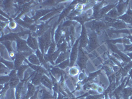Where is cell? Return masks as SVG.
Here are the masks:
<instances>
[{
	"mask_svg": "<svg viewBox=\"0 0 132 99\" xmlns=\"http://www.w3.org/2000/svg\"><path fill=\"white\" fill-rule=\"evenodd\" d=\"M131 79H132V75H131Z\"/></svg>",
	"mask_w": 132,
	"mask_h": 99,
	"instance_id": "cell-50",
	"label": "cell"
},
{
	"mask_svg": "<svg viewBox=\"0 0 132 99\" xmlns=\"http://www.w3.org/2000/svg\"><path fill=\"white\" fill-rule=\"evenodd\" d=\"M35 87L36 86L34 85L31 82H27V92L25 96L22 99H30L32 97L36 92Z\"/></svg>",
	"mask_w": 132,
	"mask_h": 99,
	"instance_id": "cell-11",
	"label": "cell"
},
{
	"mask_svg": "<svg viewBox=\"0 0 132 99\" xmlns=\"http://www.w3.org/2000/svg\"><path fill=\"white\" fill-rule=\"evenodd\" d=\"M15 41H16V51H17V52H29L32 50L29 48V46L27 45V41L21 38V37L17 38Z\"/></svg>",
	"mask_w": 132,
	"mask_h": 99,
	"instance_id": "cell-3",
	"label": "cell"
},
{
	"mask_svg": "<svg viewBox=\"0 0 132 99\" xmlns=\"http://www.w3.org/2000/svg\"><path fill=\"white\" fill-rule=\"evenodd\" d=\"M87 77H86V75L85 73L83 71H82V72H81L79 73V75L78 76V80L79 81H82V80L85 79V78H86Z\"/></svg>",
	"mask_w": 132,
	"mask_h": 99,
	"instance_id": "cell-43",
	"label": "cell"
},
{
	"mask_svg": "<svg viewBox=\"0 0 132 99\" xmlns=\"http://www.w3.org/2000/svg\"><path fill=\"white\" fill-rule=\"evenodd\" d=\"M38 95L40 99H54V95H52L50 92H48L44 88H41L38 91Z\"/></svg>",
	"mask_w": 132,
	"mask_h": 99,
	"instance_id": "cell-15",
	"label": "cell"
},
{
	"mask_svg": "<svg viewBox=\"0 0 132 99\" xmlns=\"http://www.w3.org/2000/svg\"><path fill=\"white\" fill-rule=\"evenodd\" d=\"M24 81L26 82L25 79L21 80L19 84L15 88V98H16V99H21V93H22V90H23V87H24Z\"/></svg>",
	"mask_w": 132,
	"mask_h": 99,
	"instance_id": "cell-18",
	"label": "cell"
},
{
	"mask_svg": "<svg viewBox=\"0 0 132 99\" xmlns=\"http://www.w3.org/2000/svg\"><path fill=\"white\" fill-rule=\"evenodd\" d=\"M104 96H105V98L104 99H110V97L109 96H108V94H105V93H104Z\"/></svg>",
	"mask_w": 132,
	"mask_h": 99,
	"instance_id": "cell-48",
	"label": "cell"
},
{
	"mask_svg": "<svg viewBox=\"0 0 132 99\" xmlns=\"http://www.w3.org/2000/svg\"><path fill=\"white\" fill-rule=\"evenodd\" d=\"M10 79H11L10 76H9V75H1V77H0V82H1V85H3L9 82Z\"/></svg>",
	"mask_w": 132,
	"mask_h": 99,
	"instance_id": "cell-36",
	"label": "cell"
},
{
	"mask_svg": "<svg viewBox=\"0 0 132 99\" xmlns=\"http://www.w3.org/2000/svg\"><path fill=\"white\" fill-rule=\"evenodd\" d=\"M116 7V4H108L106 7H104L101 9L100 13H99V18H101L104 15L110 12L112 9H114Z\"/></svg>",
	"mask_w": 132,
	"mask_h": 99,
	"instance_id": "cell-19",
	"label": "cell"
},
{
	"mask_svg": "<svg viewBox=\"0 0 132 99\" xmlns=\"http://www.w3.org/2000/svg\"><path fill=\"white\" fill-rule=\"evenodd\" d=\"M57 66L59 68L62 69V70H64V69H65L68 67L70 66V61H69V59H68V60H65L64 62H62V63H60V64L57 65Z\"/></svg>",
	"mask_w": 132,
	"mask_h": 99,
	"instance_id": "cell-33",
	"label": "cell"
},
{
	"mask_svg": "<svg viewBox=\"0 0 132 99\" xmlns=\"http://www.w3.org/2000/svg\"><path fill=\"white\" fill-rule=\"evenodd\" d=\"M41 84L50 90L53 89V82L46 75H43L41 78Z\"/></svg>",
	"mask_w": 132,
	"mask_h": 99,
	"instance_id": "cell-16",
	"label": "cell"
},
{
	"mask_svg": "<svg viewBox=\"0 0 132 99\" xmlns=\"http://www.w3.org/2000/svg\"><path fill=\"white\" fill-rule=\"evenodd\" d=\"M126 14L132 17V10L131 9H128V11H126Z\"/></svg>",
	"mask_w": 132,
	"mask_h": 99,
	"instance_id": "cell-46",
	"label": "cell"
},
{
	"mask_svg": "<svg viewBox=\"0 0 132 99\" xmlns=\"http://www.w3.org/2000/svg\"><path fill=\"white\" fill-rule=\"evenodd\" d=\"M1 63L4 64L9 70L12 71L15 69V63H14V62H10V61H8V60H5L3 57H1Z\"/></svg>",
	"mask_w": 132,
	"mask_h": 99,
	"instance_id": "cell-27",
	"label": "cell"
},
{
	"mask_svg": "<svg viewBox=\"0 0 132 99\" xmlns=\"http://www.w3.org/2000/svg\"><path fill=\"white\" fill-rule=\"evenodd\" d=\"M106 16H109V17H110V18L112 19H116L118 18L119 15L118 13V11L117 10H116V9L114 8V9H112L110 12H108V13L106 14Z\"/></svg>",
	"mask_w": 132,
	"mask_h": 99,
	"instance_id": "cell-31",
	"label": "cell"
},
{
	"mask_svg": "<svg viewBox=\"0 0 132 99\" xmlns=\"http://www.w3.org/2000/svg\"><path fill=\"white\" fill-rule=\"evenodd\" d=\"M55 9H40V10H38L36 11L35 15L32 19L35 21H36V20L39 19H42V17L46 16L47 14L50 12H52Z\"/></svg>",
	"mask_w": 132,
	"mask_h": 99,
	"instance_id": "cell-14",
	"label": "cell"
},
{
	"mask_svg": "<svg viewBox=\"0 0 132 99\" xmlns=\"http://www.w3.org/2000/svg\"><path fill=\"white\" fill-rule=\"evenodd\" d=\"M68 43L67 42V41H66L65 40H64L62 44H60V45L57 46V49L60 50L61 52H67L68 48H70L69 46H68Z\"/></svg>",
	"mask_w": 132,
	"mask_h": 99,
	"instance_id": "cell-30",
	"label": "cell"
},
{
	"mask_svg": "<svg viewBox=\"0 0 132 99\" xmlns=\"http://www.w3.org/2000/svg\"><path fill=\"white\" fill-rule=\"evenodd\" d=\"M27 43L29 48L32 50L36 51V50L39 49L38 41H37V38L35 36H32L31 35H29V36H28V38L27 40Z\"/></svg>",
	"mask_w": 132,
	"mask_h": 99,
	"instance_id": "cell-9",
	"label": "cell"
},
{
	"mask_svg": "<svg viewBox=\"0 0 132 99\" xmlns=\"http://www.w3.org/2000/svg\"><path fill=\"white\" fill-rule=\"evenodd\" d=\"M8 27H9V28L11 29V30H15V29L16 28V27H17V24H16V23L15 22V21H13V20H11V21L9 22Z\"/></svg>",
	"mask_w": 132,
	"mask_h": 99,
	"instance_id": "cell-39",
	"label": "cell"
},
{
	"mask_svg": "<svg viewBox=\"0 0 132 99\" xmlns=\"http://www.w3.org/2000/svg\"><path fill=\"white\" fill-rule=\"evenodd\" d=\"M27 59L26 56L23 54V52H16L15 54V58L14 60V63H15V69L17 70L20 66L22 65V63L24 60Z\"/></svg>",
	"mask_w": 132,
	"mask_h": 99,
	"instance_id": "cell-10",
	"label": "cell"
},
{
	"mask_svg": "<svg viewBox=\"0 0 132 99\" xmlns=\"http://www.w3.org/2000/svg\"><path fill=\"white\" fill-rule=\"evenodd\" d=\"M104 95V94H98L95 95H89L86 97V99H101V98H102Z\"/></svg>",
	"mask_w": 132,
	"mask_h": 99,
	"instance_id": "cell-38",
	"label": "cell"
},
{
	"mask_svg": "<svg viewBox=\"0 0 132 99\" xmlns=\"http://www.w3.org/2000/svg\"><path fill=\"white\" fill-rule=\"evenodd\" d=\"M122 96L123 99H129L131 96H132V88L131 87H127L123 89L122 92Z\"/></svg>",
	"mask_w": 132,
	"mask_h": 99,
	"instance_id": "cell-28",
	"label": "cell"
},
{
	"mask_svg": "<svg viewBox=\"0 0 132 99\" xmlns=\"http://www.w3.org/2000/svg\"><path fill=\"white\" fill-rule=\"evenodd\" d=\"M69 52H61L60 54L59 55L58 57L56 60V61L55 62V64L57 65L60 64V63H62V62H64L65 60H68V56H69Z\"/></svg>",
	"mask_w": 132,
	"mask_h": 99,
	"instance_id": "cell-22",
	"label": "cell"
},
{
	"mask_svg": "<svg viewBox=\"0 0 132 99\" xmlns=\"http://www.w3.org/2000/svg\"><path fill=\"white\" fill-rule=\"evenodd\" d=\"M1 44H2L5 46V48H6L7 51L9 53V55L13 60H15V52H14L13 49L12 47V42L11 41H3V42H1Z\"/></svg>",
	"mask_w": 132,
	"mask_h": 99,
	"instance_id": "cell-12",
	"label": "cell"
},
{
	"mask_svg": "<svg viewBox=\"0 0 132 99\" xmlns=\"http://www.w3.org/2000/svg\"><path fill=\"white\" fill-rule=\"evenodd\" d=\"M75 10H77V11H79V13H81L83 9H84V5L82 3H78V4L76 5V6H75Z\"/></svg>",
	"mask_w": 132,
	"mask_h": 99,
	"instance_id": "cell-42",
	"label": "cell"
},
{
	"mask_svg": "<svg viewBox=\"0 0 132 99\" xmlns=\"http://www.w3.org/2000/svg\"><path fill=\"white\" fill-rule=\"evenodd\" d=\"M109 26H111L116 29H126L127 27L126 23L120 21H116L114 23H109Z\"/></svg>",
	"mask_w": 132,
	"mask_h": 99,
	"instance_id": "cell-23",
	"label": "cell"
},
{
	"mask_svg": "<svg viewBox=\"0 0 132 99\" xmlns=\"http://www.w3.org/2000/svg\"><path fill=\"white\" fill-rule=\"evenodd\" d=\"M126 55H127L128 56H129V57L131 59V60H132V52L128 53V54H126Z\"/></svg>",
	"mask_w": 132,
	"mask_h": 99,
	"instance_id": "cell-47",
	"label": "cell"
},
{
	"mask_svg": "<svg viewBox=\"0 0 132 99\" xmlns=\"http://www.w3.org/2000/svg\"><path fill=\"white\" fill-rule=\"evenodd\" d=\"M91 19L89 18V16L87 15L86 13L84 14H81V15H78V16H76L75 17H74L73 20H75V21H78L81 24V25L84 24V23H85L86 21H88L89 20H90Z\"/></svg>",
	"mask_w": 132,
	"mask_h": 99,
	"instance_id": "cell-20",
	"label": "cell"
},
{
	"mask_svg": "<svg viewBox=\"0 0 132 99\" xmlns=\"http://www.w3.org/2000/svg\"><path fill=\"white\" fill-rule=\"evenodd\" d=\"M125 51L131 52H132V44H129V45H125Z\"/></svg>",
	"mask_w": 132,
	"mask_h": 99,
	"instance_id": "cell-44",
	"label": "cell"
},
{
	"mask_svg": "<svg viewBox=\"0 0 132 99\" xmlns=\"http://www.w3.org/2000/svg\"><path fill=\"white\" fill-rule=\"evenodd\" d=\"M74 24H75V23H74L73 21H71V20H67L65 22H64V23H63V24H62V28H65V27H71V26L73 25Z\"/></svg>",
	"mask_w": 132,
	"mask_h": 99,
	"instance_id": "cell-40",
	"label": "cell"
},
{
	"mask_svg": "<svg viewBox=\"0 0 132 99\" xmlns=\"http://www.w3.org/2000/svg\"><path fill=\"white\" fill-rule=\"evenodd\" d=\"M27 60H29V62L32 65H41V63L40 62L39 59L38 58L37 56L35 54H32L29 57H28Z\"/></svg>",
	"mask_w": 132,
	"mask_h": 99,
	"instance_id": "cell-24",
	"label": "cell"
},
{
	"mask_svg": "<svg viewBox=\"0 0 132 99\" xmlns=\"http://www.w3.org/2000/svg\"><path fill=\"white\" fill-rule=\"evenodd\" d=\"M89 57L87 56V54L83 50V49L79 48V54L77 60V64L79 67L80 70L81 71L84 70L86 68L87 63L89 60Z\"/></svg>",
	"mask_w": 132,
	"mask_h": 99,
	"instance_id": "cell-1",
	"label": "cell"
},
{
	"mask_svg": "<svg viewBox=\"0 0 132 99\" xmlns=\"http://www.w3.org/2000/svg\"><path fill=\"white\" fill-rule=\"evenodd\" d=\"M76 99H83V98H76Z\"/></svg>",
	"mask_w": 132,
	"mask_h": 99,
	"instance_id": "cell-49",
	"label": "cell"
},
{
	"mask_svg": "<svg viewBox=\"0 0 132 99\" xmlns=\"http://www.w3.org/2000/svg\"><path fill=\"white\" fill-rule=\"evenodd\" d=\"M79 38H77L70 52V56H69V61H70V67H73L74 63L77 62L79 54Z\"/></svg>",
	"mask_w": 132,
	"mask_h": 99,
	"instance_id": "cell-2",
	"label": "cell"
},
{
	"mask_svg": "<svg viewBox=\"0 0 132 99\" xmlns=\"http://www.w3.org/2000/svg\"><path fill=\"white\" fill-rule=\"evenodd\" d=\"M131 33H132V31H131Z\"/></svg>",
	"mask_w": 132,
	"mask_h": 99,
	"instance_id": "cell-51",
	"label": "cell"
},
{
	"mask_svg": "<svg viewBox=\"0 0 132 99\" xmlns=\"http://www.w3.org/2000/svg\"><path fill=\"white\" fill-rule=\"evenodd\" d=\"M118 19H120V20H123L124 22H126V23H130V24H132V17L131 16H129L127 14H124L123 15H121V16H118Z\"/></svg>",
	"mask_w": 132,
	"mask_h": 99,
	"instance_id": "cell-32",
	"label": "cell"
},
{
	"mask_svg": "<svg viewBox=\"0 0 132 99\" xmlns=\"http://www.w3.org/2000/svg\"><path fill=\"white\" fill-rule=\"evenodd\" d=\"M7 24V22H3V21H1V29H2V30H3V29L4 27H5Z\"/></svg>",
	"mask_w": 132,
	"mask_h": 99,
	"instance_id": "cell-45",
	"label": "cell"
},
{
	"mask_svg": "<svg viewBox=\"0 0 132 99\" xmlns=\"http://www.w3.org/2000/svg\"><path fill=\"white\" fill-rule=\"evenodd\" d=\"M24 62L27 63V64L29 65V66L30 67L31 69H32L33 70L35 71L36 73H38L42 74V75H48V70L46 69L42 65H32V63H30V62H29V60L26 59L24 60Z\"/></svg>",
	"mask_w": 132,
	"mask_h": 99,
	"instance_id": "cell-7",
	"label": "cell"
},
{
	"mask_svg": "<svg viewBox=\"0 0 132 99\" xmlns=\"http://www.w3.org/2000/svg\"><path fill=\"white\" fill-rule=\"evenodd\" d=\"M102 69H103V68H102L101 69H99V70L96 71H95V72L90 73H89V76L87 77V81H88V82H93V80L95 79L96 78L98 75H99L100 74H101V71H102Z\"/></svg>",
	"mask_w": 132,
	"mask_h": 99,
	"instance_id": "cell-29",
	"label": "cell"
},
{
	"mask_svg": "<svg viewBox=\"0 0 132 99\" xmlns=\"http://www.w3.org/2000/svg\"><path fill=\"white\" fill-rule=\"evenodd\" d=\"M42 75H43L38 73L35 71L33 72V73L32 74V79L30 80V82L35 86H39L41 84V78Z\"/></svg>",
	"mask_w": 132,
	"mask_h": 99,
	"instance_id": "cell-17",
	"label": "cell"
},
{
	"mask_svg": "<svg viewBox=\"0 0 132 99\" xmlns=\"http://www.w3.org/2000/svg\"><path fill=\"white\" fill-rule=\"evenodd\" d=\"M79 48H81L82 49L85 48L89 44V39H88V36H87V32L86 30V28L85 27V24L82 25V31H81V36L79 37Z\"/></svg>",
	"mask_w": 132,
	"mask_h": 99,
	"instance_id": "cell-5",
	"label": "cell"
},
{
	"mask_svg": "<svg viewBox=\"0 0 132 99\" xmlns=\"http://www.w3.org/2000/svg\"><path fill=\"white\" fill-rule=\"evenodd\" d=\"M9 75L10 76L11 78L9 82L10 89H15L19 84L21 80L17 76L16 69H13V70L11 71V72L9 74Z\"/></svg>",
	"mask_w": 132,
	"mask_h": 99,
	"instance_id": "cell-4",
	"label": "cell"
},
{
	"mask_svg": "<svg viewBox=\"0 0 132 99\" xmlns=\"http://www.w3.org/2000/svg\"><path fill=\"white\" fill-rule=\"evenodd\" d=\"M75 6H76V5H75V4H73V3H72L71 4L69 5L68 7L65 8V9L63 11V12L60 14L57 23H60V21H62L63 19L65 18L66 16H68V15H69V13L71 12V10H72V9H74V8L75 7Z\"/></svg>",
	"mask_w": 132,
	"mask_h": 99,
	"instance_id": "cell-13",
	"label": "cell"
},
{
	"mask_svg": "<svg viewBox=\"0 0 132 99\" xmlns=\"http://www.w3.org/2000/svg\"><path fill=\"white\" fill-rule=\"evenodd\" d=\"M79 73V69L76 67H71L69 69V74L71 76L74 77L77 75Z\"/></svg>",
	"mask_w": 132,
	"mask_h": 99,
	"instance_id": "cell-34",
	"label": "cell"
},
{
	"mask_svg": "<svg viewBox=\"0 0 132 99\" xmlns=\"http://www.w3.org/2000/svg\"><path fill=\"white\" fill-rule=\"evenodd\" d=\"M56 47H57V44H56L55 42H53L51 44L46 54H48V55H51V54H52L53 53L55 52L56 51Z\"/></svg>",
	"mask_w": 132,
	"mask_h": 99,
	"instance_id": "cell-35",
	"label": "cell"
},
{
	"mask_svg": "<svg viewBox=\"0 0 132 99\" xmlns=\"http://www.w3.org/2000/svg\"><path fill=\"white\" fill-rule=\"evenodd\" d=\"M62 26L59 25L58 27L56 29V31L55 32V36H54V41L56 44L59 42L61 38H62Z\"/></svg>",
	"mask_w": 132,
	"mask_h": 99,
	"instance_id": "cell-26",
	"label": "cell"
},
{
	"mask_svg": "<svg viewBox=\"0 0 132 99\" xmlns=\"http://www.w3.org/2000/svg\"><path fill=\"white\" fill-rule=\"evenodd\" d=\"M108 26L106 25L105 23L102 21H94L90 23V29L93 30L100 32L102 30L106 29Z\"/></svg>",
	"mask_w": 132,
	"mask_h": 99,
	"instance_id": "cell-8",
	"label": "cell"
},
{
	"mask_svg": "<svg viewBox=\"0 0 132 99\" xmlns=\"http://www.w3.org/2000/svg\"><path fill=\"white\" fill-rule=\"evenodd\" d=\"M128 2H129L123 3V2H120V3H119L118 5H116V10H117L118 13L119 15H122L123 13V11H125V9H126V7L128 5Z\"/></svg>",
	"mask_w": 132,
	"mask_h": 99,
	"instance_id": "cell-25",
	"label": "cell"
},
{
	"mask_svg": "<svg viewBox=\"0 0 132 99\" xmlns=\"http://www.w3.org/2000/svg\"><path fill=\"white\" fill-rule=\"evenodd\" d=\"M89 50L90 52L94 51L95 49L98 47V43L97 40V36L95 32L90 33L89 36Z\"/></svg>",
	"mask_w": 132,
	"mask_h": 99,
	"instance_id": "cell-6",
	"label": "cell"
},
{
	"mask_svg": "<svg viewBox=\"0 0 132 99\" xmlns=\"http://www.w3.org/2000/svg\"><path fill=\"white\" fill-rule=\"evenodd\" d=\"M23 21L29 24H32V23H34V22H35V21H34L32 19L30 18V17H29V16H24V19H23Z\"/></svg>",
	"mask_w": 132,
	"mask_h": 99,
	"instance_id": "cell-41",
	"label": "cell"
},
{
	"mask_svg": "<svg viewBox=\"0 0 132 99\" xmlns=\"http://www.w3.org/2000/svg\"><path fill=\"white\" fill-rule=\"evenodd\" d=\"M10 71L4 64L1 63V75H5V74H9L11 72Z\"/></svg>",
	"mask_w": 132,
	"mask_h": 99,
	"instance_id": "cell-37",
	"label": "cell"
},
{
	"mask_svg": "<svg viewBox=\"0 0 132 99\" xmlns=\"http://www.w3.org/2000/svg\"><path fill=\"white\" fill-rule=\"evenodd\" d=\"M29 65H22L21 66H20L19 69L16 70V74H17V76H18L19 78L21 80H23L24 78V72L25 71V70H27V68H29Z\"/></svg>",
	"mask_w": 132,
	"mask_h": 99,
	"instance_id": "cell-21",
	"label": "cell"
}]
</instances>
